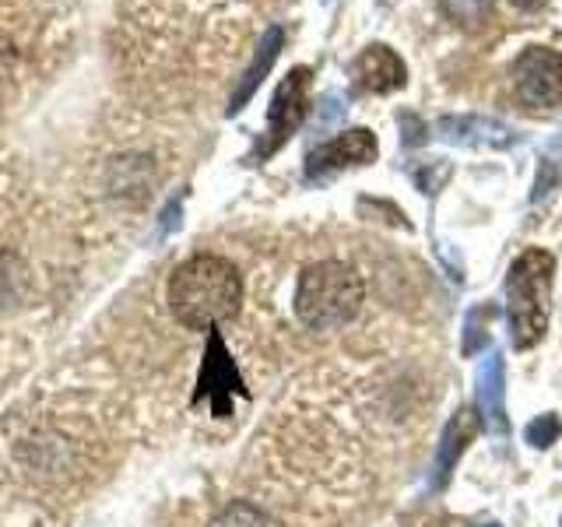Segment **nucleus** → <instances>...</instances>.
Here are the masks:
<instances>
[{"label":"nucleus","instance_id":"obj_1","mask_svg":"<svg viewBox=\"0 0 562 527\" xmlns=\"http://www.w3.org/2000/svg\"><path fill=\"white\" fill-rule=\"evenodd\" d=\"M243 303V278L233 260L198 254L169 278V310L190 330H211L233 321Z\"/></svg>","mask_w":562,"mask_h":527},{"label":"nucleus","instance_id":"obj_2","mask_svg":"<svg viewBox=\"0 0 562 527\" xmlns=\"http://www.w3.org/2000/svg\"><path fill=\"white\" fill-rule=\"evenodd\" d=\"M555 257L544 250H524L506 274V324L514 348H535L549 330Z\"/></svg>","mask_w":562,"mask_h":527},{"label":"nucleus","instance_id":"obj_3","mask_svg":"<svg viewBox=\"0 0 562 527\" xmlns=\"http://www.w3.org/2000/svg\"><path fill=\"white\" fill-rule=\"evenodd\" d=\"M362 299L366 285L356 268H348L341 260H321L299 274L295 316L310 330H338L356 321Z\"/></svg>","mask_w":562,"mask_h":527},{"label":"nucleus","instance_id":"obj_4","mask_svg":"<svg viewBox=\"0 0 562 527\" xmlns=\"http://www.w3.org/2000/svg\"><path fill=\"white\" fill-rule=\"evenodd\" d=\"M514 85L527 105L562 102V53L549 46H531L514 60Z\"/></svg>","mask_w":562,"mask_h":527},{"label":"nucleus","instance_id":"obj_5","mask_svg":"<svg viewBox=\"0 0 562 527\" xmlns=\"http://www.w3.org/2000/svg\"><path fill=\"white\" fill-rule=\"evenodd\" d=\"M306 85H310V70L306 67H295L289 70V78L278 85L274 102H271V113H268V145H263V155L274 152L281 141H285L299 123L306 116Z\"/></svg>","mask_w":562,"mask_h":527},{"label":"nucleus","instance_id":"obj_6","mask_svg":"<svg viewBox=\"0 0 562 527\" xmlns=\"http://www.w3.org/2000/svg\"><path fill=\"white\" fill-rule=\"evenodd\" d=\"M474 397H479V418L492 436H506L509 433V418H506V366L499 351H488L482 359L479 373H474Z\"/></svg>","mask_w":562,"mask_h":527},{"label":"nucleus","instance_id":"obj_7","mask_svg":"<svg viewBox=\"0 0 562 527\" xmlns=\"http://www.w3.org/2000/svg\"><path fill=\"white\" fill-rule=\"evenodd\" d=\"M376 158V137L373 131H345L338 137H330L327 145H321L316 152H310L306 158V172L310 176H327V172H338L345 166H366Z\"/></svg>","mask_w":562,"mask_h":527},{"label":"nucleus","instance_id":"obj_8","mask_svg":"<svg viewBox=\"0 0 562 527\" xmlns=\"http://www.w3.org/2000/svg\"><path fill=\"white\" fill-rule=\"evenodd\" d=\"M436 131L450 145H464V148H509L517 145V134L499 120L488 116H443L436 123Z\"/></svg>","mask_w":562,"mask_h":527},{"label":"nucleus","instance_id":"obj_9","mask_svg":"<svg viewBox=\"0 0 562 527\" xmlns=\"http://www.w3.org/2000/svg\"><path fill=\"white\" fill-rule=\"evenodd\" d=\"M351 75H356V81L366 88V92H376V96L397 92V88L408 81L404 60L397 57L391 46H366L359 53L356 67H351Z\"/></svg>","mask_w":562,"mask_h":527},{"label":"nucleus","instance_id":"obj_10","mask_svg":"<svg viewBox=\"0 0 562 527\" xmlns=\"http://www.w3.org/2000/svg\"><path fill=\"white\" fill-rule=\"evenodd\" d=\"M479 429H482V418H479V412H471V408H461V412H457V415L447 422L443 436H439V453H436L432 485H447L450 471L457 468V461H461V453L471 447V439L479 436Z\"/></svg>","mask_w":562,"mask_h":527},{"label":"nucleus","instance_id":"obj_11","mask_svg":"<svg viewBox=\"0 0 562 527\" xmlns=\"http://www.w3.org/2000/svg\"><path fill=\"white\" fill-rule=\"evenodd\" d=\"M239 391L243 394V380L236 373V366L233 359H228V351L222 345L218 334H211V341H207V356H204V369H201V394H215V412L225 415L228 412V404L225 397Z\"/></svg>","mask_w":562,"mask_h":527},{"label":"nucleus","instance_id":"obj_12","mask_svg":"<svg viewBox=\"0 0 562 527\" xmlns=\"http://www.w3.org/2000/svg\"><path fill=\"white\" fill-rule=\"evenodd\" d=\"M281 40H285V35H281V29H268V35H263V40H260L257 60H254V64H250V70H246V75H243V81H239V88H236L233 102H228V113H239V110H243V102L257 92V85L263 81V75H268L271 64L278 60Z\"/></svg>","mask_w":562,"mask_h":527},{"label":"nucleus","instance_id":"obj_13","mask_svg":"<svg viewBox=\"0 0 562 527\" xmlns=\"http://www.w3.org/2000/svg\"><path fill=\"white\" fill-rule=\"evenodd\" d=\"M211 527H281V524L268 514V509H260L257 503L236 500V503H228L215 520H211Z\"/></svg>","mask_w":562,"mask_h":527},{"label":"nucleus","instance_id":"obj_14","mask_svg":"<svg viewBox=\"0 0 562 527\" xmlns=\"http://www.w3.org/2000/svg\"><path fill=\"white\" fill-rule=\"evenodd\" d=\"M488 316H492V306H474L468 313V324H464V356H474V351H482L488 345V330H485Z\"/></svg>","mask_w":562,"mask_h":527},{"label":"nucleus","instance_id":"obj_15","mask_svg":"<svg viewBox=\"0 0 562 527\" xmlns=\"http://www.w3.org/2000/svg\"><path fill=\"white\" fill-rule=\"evenodd\" d=\"M559 433H562V422H559V415H538V418L531 422V426L524 429L527 444H531V447H538V450L552 447L555 439H559Z\"/></svg>","mask_w":562,"mask_h":527},{"label":"nucleus","instance_id":"obj_16","mask_svg":"<svg viewBox=\"0 0 562 527\" xmlns=\"http://www.w3.org/2000/svg\"><path fill=\"white\" fill-rule=\"evenodd\" d=\"M488 4H492V0H447L450 14H457V18H471V14L485 11Z\"/></svg>","mask_w":562,"mask_h":527},{"label":"nucleus","instance_id":"obj_17","mask_svg":"<svg viewBox=\"0 0 562 527\" xmlns=\"http://www.w3.org/2000/svg\"><path fill=\"white\" fill-rule=\"evenodd\" d=\"M485 527H499V524H485Z\"/></svg>","mask_w":562,"mask_h":527}]
</instances>
